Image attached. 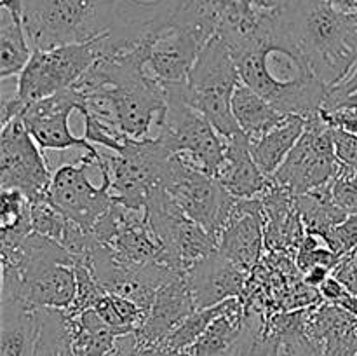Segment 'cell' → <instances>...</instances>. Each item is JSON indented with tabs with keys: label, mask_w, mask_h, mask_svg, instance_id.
<instances>
[{
	"label": "cell",
	"mask_w": 357,
	"mask_h": 356,
	"mask_svg": "<svg viewBox=\"0 0 357 356\" xmlns=\"http://www.w3.org/2000/svg\"><path fill=\"white\" fill-rule=\"evenodd\" d=\"M234 58L241 80L282 114L309 119L323 108L328 87L288 37L275 10L258 40Z\"/></svg>",
	"instance_id": "obj_1"
},
{
	"label": "cell",
	"mask_w": 357,
	"mask_h": 356,
	"mask_svg": "<svg viewBox=\"0 0 357 356\" xmlns=\"http://www.w3.org/2000/svg\"><path fill=\"white\" fill-rule=\"evenodd\" d=\"M52 171L44 150L20 117L2 124L0 133V188L20 191L31 202L47 198Z\"/></svg>",
	"instance_id": "obj_12"
},
{
	"label": "cell",
	"mask_w": 357,
	"mask_h": 356,
	"mask_svg": "<svg viewBox=\"0 0 357 356\" xmlns=\"http://www.w3.org/2000/svg\"><path fill=\"white\" fill-rule=\"evenodd\" d=\"M38 313L16 299L0 302V356H35L38 342Z\"/></svg>",
	"instance_id": "obj_21"
},
{
	"label": "cell",
	"mask_w": 357,
	"mask_h": 356,
	"mask_svg": "<svg viewBox=\"0 0 357 356\" xmlns=\"http://www.w3.org/2000/svg\"><path fill=\"white\" fill-rule=\"evenodd\" d=\"M194 311H197V306L188 286L187 272H181L157 290L152 307L136 334L145 344H160Z\"/></svg>",
	"instance_id": "obj_16"
},
{
	"label": "cell",
	"mask_w": 357,
	"mask_h": 356,
	"mask_svg": "<svg viewBox=\"0 0 357 356\" xmlns=\"http://www.w3.org/2000/svg\"><path fill=\"white\" fill-rule=\"evenodd\" d=\"M33 49L82 44L114 27L122 0H20Z\"/></svg>",
	"instance_id": "obj_4"
},
{
	"label": "cell",
	"mask_w": 357,
	"mask_h": 356,
	"mask_svg": "<svg viewBox=\"0 0 357 356\" xmlns=\"http://www.w3.org/2000/svg\"><path fill=\"white\" fill-rule=\"evenodd\" d=\"M47 199L66 218L84 229L94 223L115 202L110 192V168L98 150L84 152L77 163L68 161L52 171Z\"/></svg>",
	"instance_id": "obj_6"
},
{
	"label": "cell",
	"mask_w": 357,
	"mask_h": 356,
	"mask_svg": "<svg viewBox=\"0 0 357 356\" xmlns=\"http://www.w3.org/2000/svg\"><path fill=\"white\" fill-rule=\"evenodd\" d=\"M307 119L302 115H288L278 128L268 131L261 138L251 142V152L265 177L271 178L279 170L293 147L298 143L305 131Z\"/></svg>",
	"instance_id": "obj_24"
},
{
	"label": "cell",
	"mask_w": 357,
	"mask_h": 356,
	"mask_svg": "<svg viewBox=\"0 0 357 356\" xmlns=\"http://www.w3.org/2000/svg\"><path fill=\"white\" fill-rule=\"evenodd\" d=\"M241 82L232 51L220 35H215L199 54L185 84V94L188 103L201 112L223 138L241 133L232 114L234 91Z\"/></svg>",
	"instance_id": "obj_5"
},
{
	"label": "cell",
	"mask_w": 357,
	"mask_h": 356,
	"mask_svg": "<svg viewBox=\"0 0 357 356\" xmlns=\"http://www.w3.org/2000/svg\"><path fill=\"white\" fill-rule=\"evenodd\" d=\"M303 328L319 356L357 355V318L340 306L326 302Z\"/></svg>",
	"instance_id": "obj_19"
},
{
	"label": "cell",
	"mask_w": 357,
	"mask_h": 356,
	"mask_svg": "<svg viewBox=\"0 0 357 356\" xmlns=\"http://www.w3.org/2000/svg\"><path fill=\"white\" fill-rule=\"evenodd\" d=\"M356 356H357V355H356Z\"/></svg>",
	"instance_id": "obj_38"
},
{
	"label": "cell",
	"mask_w": 357,
	"mask_h": 356,
	"mask_svg": "<svg viewBox=\"0 0 357 356\" xmlns=\"http://www.w3.org/2000/svg\"><path fill=\"white\" fill-rule=\"evenodd\" d=\"M232 114L239 124L241 131L251 142L267 135L268 131L278 128L288 117L244 82H241L237 89L234 91Z\"/></svg>",
	"instance_id": "obj_23"
},
{
	"label": "cell",
	"mask_w": 357,
	"mask_h": 356,
	"mask_svg": "<svg viewBox=\"0 0 357 356\" xmlns=\"http://www.w3.org/2000/svg\"><path fill=\"white\" fill-rule=\"evenodd\" d=\"M275 16L328 89L357 65V14L324 0H282Z\"/></svg>",
	"instance_id": "obj_2"
},
{
	"label": "cell",
	"mask_w": 357,
	"mask_h": 356,
	"mask_svg": "<svg viewBox=\"0 0 357 356\" xmlns=\"http://www.w3.org/2000/svg\"><path fill=\"white\" fill-rule=\"evenodd\" d=\"M215 178L237 199L260 198L272 184L258 168L250 138L243 131L227 138L225 154Z\"/></svg>",
	"instance_id": "obj_18"
},
{
	"label": "cell",
	"mask_w": 357,
	"mask_h": 356,
	"mask_svg": "<svg viewBox=\"0 0 357 356\" xmlns=\"http://www.w3.org/2000/svg\"><path fill=\"white\" fill-rule=\"evenodd\" d=\"M331 274L352 293L357 297V250L352 253L345 255L344 258H340L337 267L333 269Z\"/></svg>",
	"instance_id": "obj_34"
},
{
	"label": "cell",
	"mask_w": 357,
	"mask_h": 356,
	"mask_svg": "<svg viewBox=\"0 0 357 356\" xmlns=\"http://www.w3.org/2000/svg\"><path fill=\"white\" fill-rule=\"evenodd\" d=\"M164 188L190 220L201 223L216 237L229 223L237 198L215 177L192 166L176 154Z\"/></svg>",
	"instance_id": "obj_11"
},
{
	"label": "cell",
	"mask_w": 357,
	"mask_h": 356,
	"mask_svg": "<svg viewBox=\"0 0 357 356\" xmlns=\"http://www.w3.org/2000/svg\"><path fill=\"white\" fill-rule=\"evenodd\" d=\"M331 274V269L324 267V265H316V267L310 269L309 272H305V283L312 288H319L323 285L324 279Z\"/></svg>",
	"instance_id": "obj_37"
},
{
	"label": "cell",
	"mask_w": 357,
	"mask_h": 356,
	"mask_svg": "<svg viewBox=\"0 0 357 356\" xmlns=\"http://www.w3.org/2000/svg\"><path fill=\"white\" fill-rule=\"evenodd\" d=\"M107 356H188L187 353L173 351L162 344H145L136 332L122 334L115 339V344Z\"/></svg>",
	"instance_id": "obj_30"
},
{
	"label": "cell",
	"mask_w": 357,
	"mask_h": 356,
	"mask_svg": "<svg viewBox=\"0 0 357 356\" xmlns=\"http://www.w3.org/2000/svg\"><path fill=\"white\" fill-rule=\"evenodd\" d=\"M351 108H357V65L345 79L328 89L321 110L338 112L351 110Z\"/></svg>",
	"instance_id": "obj_32"
},
{
	"label": "cell",
	"mask_w": 357,
	"mask_h": 356,
	"mask_svg": "<svg viewBox=\"0 0 357 356\" xmlns=\"http://www.w3.org/2000/svg\"><path fill=\"white\" fill-rule=\"evenodd\" d=\"M86 108V94L79 87L59 91L52 96L26 105L20 114L24 128L28 129L37 145L42 150H65L80 149L93 152L94 145L84 136H75L68 126V119L73 110L80 114Z\"/></svg>",
	"instance_id": "obj_13"
},
{
	"label": "cell",
	"mask_w": 357,
	"mask_h": 356,
	"mask_svg": "<svg viewBox=\"0 0 357 356\" xmlns=\"http://www.w3.org/2000/svg\"><path fill=\"white\" fill-rule=\"evenodd\" d=\"M176 154L155 138H126L121 154L107 157L110 168V192L126 208L145 212L155 188L164 187Z\"/></svg>",
	"instance_id": "obj_8"
},
{
	"label": "cell",
	"mask_w": 357,
	"mask_h": 356,
	"mask_svg": "<svg viewBox=\"0 0 357 356\" xmlns=\"http://www.w3.org/2000/svg\"><path fill=\"white\" fill-rule=\"evenodd\" d=\"M101 58L100 40L33 49L30 61L17 75L16 100L21 107L75 86Z\"/></svg>",
	"instance_id": "obj_9"
},
{
	"label": "cell",
	"mask_w": 357,
	"mask_h": 356,
	"mask_svg": "<svg viewBox=\"0 0 357 356\" xmlns=\"http://www.w3.org/2000/svg\"><path fill=\"white\" fill-rule=\"evenodd\" d=\"M338 170L340 163L335 154L331 126H328L319 112L307 119L302 138L271 180L293 195H300L330 184L337 177Z\"/></svg>",
	"instance_id": "obj_10"
},
{
	"label": "cell",
	"mask_w": 357,
	"mask_h": 356,
	"mask_svg": "<svg viewBox=\"0 0 357 356\" xmlns=\"http://www.w3.org/2000/svg\"><path fill=\"white\" fill-rule=\"evenodd\" d=\"M331 138L338 163L357 170V135L340 128H331Z\"/></svg>",
	"instance_id": "obj_33"
},
{
	"label": "cell",
	"mask_w": 357,
	"mask_h": 356,
	"mask_svg": "<svg viewBox=\"0 0 357 356\" xmlns=\"http://www.w3.org/2000/svg\"><path fill=\"white\" fill-rule=\"evenodd\" d=\"M321 117L328 122L331 128H340L344 131L354 133L357 135V108L351 110H338V112H323L321 110Z\"/></svg>",
	"instance_id": "obj_35"
},
{
	"label": "cell",
	"mask_w": 357,
	"mask_h": 356,
	"mask_svg": "<svg viewBox=\"0 0 357 356\" xmlns=\"http://www.w3.org/2000/svg\"><path fill=\"white\" fill-rule=\"evenodd\" d=\"M38 342L35 356H77L72 316L65 309H37Z\"/></svg>",
	"instance_id": "obj_26"
},
{
	"label": "cell",
	"mask_w": 357,
	"mask_h": 356,
	"mask_svg": "<svg viewBox=\"0 0 357 356\" xmlns=\"http://www.w3.org/2000/svg\"><path fill=\"white\" fill-rule=\"evenodd\" d=\"M185 84H162L166 89V110L157 126V136L171 152L183 157L197 170L216 177L225 154L227 138L188 103Z\"/></svg>",
	"instance_id": "obj_7"
},
{
	"label": "cell",
	"mask_w": 357,
	"mask_h": 356,
	"mask_svg": "<svg viewBox=\"0 0 357 356\" xmlns=\"http://www.w3.org/2000/svg\"><path fill=\"white\" fill-rule=\"evenodd\" d=\"M206 45L171 28L150 52L146 68L162 84H185Z\"/></svg>",
	"instance_id": "obj_20"
},
{
	"label": "cell",
	"mask_w": 357,
	"mask_h": 356,
	"mask_svg": "<svg viewBox=\"0 0 357 356\" xmlns=\"http://www.w3.org/2000/svg\"><path fill=\"white\" fill-rule=\"evenodd\" d=\"M331 198L347 215H357V170L340 164L337 177L330 181Z\"/></svg>",
	"instance_id": "obj_29"
},
{
	"label": "cell",
	"mask_w": 357,
	"mask_h": 356,
	"mask_svg": "<svg viewBox=\"0 0 357 356\" xmlns=\"http://www.w3.org/2000/svg\"><path fill=\"white\" fill-rule=\"evenodd\" d=\"M321 239L337 257L344 258L352 253L357 250V215H349L344 222L331 227Z\"/></svg>",
	"instance_id": "obj_31"
},
{
	"label": "cell",
	"mask_w": 357,
	"mask_h": 356,
	"mask_svg": "<svg viewBox=\"0 0 357 356\" xmlns=\"http://www.w3.org/2000/svg\"><path fill=\"white\" fill-rule=\"evenodd\" d=\"M2 251V297L31 309H68L77 295L75 257L51 237L31 230Z\"/></svg>",
	"instance_id": "obj_3"
},
{
	"label": "cell",
	"mask_w": 357,
	"mask_h": 356,
	"mask_svg": "<svg viewBox=\"0 0 357 356\" xmlns=\"http://www.w3.org/2000/svg\"><path fill=\"white\" fill-rule=\"evenodd\" d=\"M236 299L237 297H234V299L223 300V302L216 304V306L194 311V313H192L190 316L173 332V334L167 335V337L164 339V342H160V344L167 349H173V351L185 353L202 337V334L208 330L209 325H211L220 314H223L230 306H232Z\"/></svg>",
	"instance_id": "obj_28"
},
{
	"label": "cell",
	"mask_w": 357,
	"mask_h": 356,
	"mask_svg": "<svg viewBox=\"0 0 357 356\" xmlns=\"http://www.w3.org/2000/svg\"><path fill=\"white\" fill-rule=\"evenodd\" d=\"M33 230L31 201L20 191H2L0 248L17 246Z\"/></svg>",
	"instance_id": "obj_27"
},
{
	"label": "cell",
	"mask_w": 357,
	"mask_h": 356,
	"mask_svg": "<svg viewBox=\"0 0 357 356\" xmlns=\"http://www.w3.org/2000/svg\"><path fill=\"white\" fill-rule=\"evenodd\" d=\"M248 271L216 253L202 258L187 271V281L197 309L216 306L241 295Z\"/></svg>",
	"instance_id": "obj_17"
},
{
	"label": "cell",
	"mask_w": 357,
	"mask_h": 356,
	"mask_svg": "<svg viewBox=\"0 0 357 356\" xmlns=\"http://www.w3.org/2000/svg\"><path fill=\"white\" fill-rule=\"evenodd\" d=\"M260 334V323L251 320L244 313L243 302L236 299L185 353L188 356H244Z\"/></svg>",
	"instance_id": "obj_15"
},
{
	"label": "cell",
	"mask_w": 357,
	"mask_h": 356,
	"mask_svg": "<svg viewBox=\"0 0 357 356\" xmlns=\"http://www.w3.org/2000/svg\"><path fill=\"white\" fill-rule=\"evenodd\" d=\"M295 208L305 225L307 234H314L317 237H323L331 227L344 222L349 216L344 209L335 205L330 184L295 195Z\"/></svg>",
	"instance_id": "obj_25"
},
{
	"label": "cell",
	"mask_w": 357,
	"mask_h": 356,
	"mask_svg": "<svg viewBox=\"0 0 357 356\" xmlns=\"http://www.w3.org/2000/svg\"><path fill=\"white\" fill-rule=\"evenodd\" d=\"M244 356H275V346L272 335H261L255 341V344L251 346L250 351Z\"/></svg>",
	"instance_id": "obj_36"
},
{
	"label": "cell",
	"mask_w": 357,
	"mask_h": 356,
	"mask_svg": "<svg viewBox=\"0 0 357 356\" xmlns=\"http://www.w3.org/2000/svg\"><path fill=\"white\" fill-rule=\"evenodd\" d=\"M20 0L0 2V79L20 75L33 54Z\"/></svg>",
	"instance_id": "obj_22"
},
{
	"label": "cell",
	"mask_w": 357,
	"mask_h": 356,
	"mask_svg": "<svg viewBox=\"0 0 357 356\" xmlns=\"http://www.w3.org/2000/svg\"><path fill=\"white\" fill-rule=\"evenodd\" d=\"M264 239L261 199H237L229 223L218 236V253L250 272L260 258Z\"/></svg>",
	"instance_id": "obj_14"
}]
</instances>
